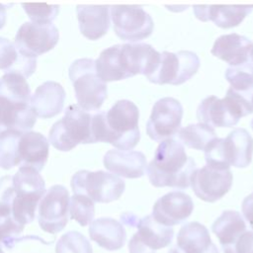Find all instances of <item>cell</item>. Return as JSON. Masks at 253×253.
<instances>
[{
    "mask_svg": "<svg viewBox=\"0 0 253 253\" xmlns=\"http://www.w3.org/2000/svg\"><path fill=\"white\" fill-rule=\"evenodd\" d=\"M160 53L148 43L115 44L101 51L95 60L98 76L104 81H119L136 74L150 76L158 66Z\"/></svg>",
    "mask_w": 253,
    "mask_h": 253,
    "instance_id": "obj_1",
    "label": "cell"
},
{
    "mask_svg": "<svg viewBox=\"0 0 253 253\" xmlns=\"http://www.w3.org/2000/svg\"><path fill=\"white\" fill-rule=\"evenodd\" d=\"M139 112L129 100H119L108 111L92 115L91 131L93 142H109L118 149L130 150L140 138Z\"/></svg>",
    "mask_w": 253,
    "mask_h": 253,
    "instance_id": "obj_2",
    "label": "cell"
},
{
    "mask_svg": "<svg viewBox=\"0 0 253 253\" xmlns=\"http://www.w3.org/2000/svg\"><path fill=\"white\" fill-rule=\"evenodd\" d=\"M196 170V163L186 153L184 145L173 139H165L157 146L153 159L146 166L152 186L186 189Z\"/></svg>",
    "mask_w": 253,
    "mask_h": 253,
    "instance_id": "obj_3",
    "label": "cell"
},
{
    "mask_svg": "<svg viewBox=\"0 0 253 253\" xmlns=\"http://www.w3.org/2000/svg\"><path fill=\"white\" fill-rule=\"evenodd\" d=\"M252 112L251 100L228 88L222 99L214 95L206 97L197 108V118L201 124L211 127H230Z\"/></svg>",
    "mask_w": 253,
    "mask_h": 253,
    "instance_id": "obj_4",
    "label": "cell"
},
{
    "mask_svg": "<svg viewBox=\"0 0 253 253\" xmlns=\"http://www.w3.org/2000/svg\"><path fill=\"white\" fill-rule=\"evenodd\" d=\"M12 181V216L19 224L25 226L35 219L37 206L46 192L45 183L40 172L26 166H20Z\"/></svg>",
    "mask_w": 253,
    "mask_h": 253,
    "instance_id": "obj_5",
    "label": "cell"
},
{
    "mask_svg": "<svg viewBox=\"0 0 253 253\" xmlns=\"http://www.w3.org/2000/svg\"><path fill=\"white\" fill-rule=\"evenodd\" d=\"M253 137L242 127L231 130L225 138L215 137L205 148L207 164L229 168L247 167L252 160Z\"/></svg>",
    "mask_w": 253,
    "mask_h": 253,
    "instance_id": "obj_6",
    "label": "cell"
},
{
    "mask_svg": "<svg viewBox=\"0 0 253 253\" xmlns=\"http://www.w3.org/2000/svg\"><path fill=\"white\" fill-rule=\"evenodd\" d=\"M92 115L78 105H69L63 118L49 130V142L60 151H69L79 143H94L91 131Z\"/></svg>",
    "mask_w": 253,
    "mask_h": 253,
    "instance_id": "obj_7",
    "label": "cell"
},
{
    "mask_svg": "<svg viewBox=\"0 0 253 253\" xmlns=\"http://www.w3.org/2000/svg\"><path fill=\"white\" fill-rule=\"evenodd\" d=\"M78 106L85 111H97L107 98V84L96 72L95 60L78 58L69 67Z\"/></svg>",
    "mask_w": 253,
    "mask_h": 253,
    "instance_id": "obj_8",
    "label": "cell"
},
{
    "mask_svg": "<svg viewBox=\"0 0 253 253\" xmlns=\"http://www.w3.org/2000/svg\"><path fill=\"white\" fill-rule=\"evenodd\" d=\"M74 194L85 195L94 203H111L124 193L126 184L115 174L98 170L77 171L70 182Z\"/></svg>",
    "mask_w": 253,
    "mask_h": 253,
    "instance_id": "obj_9",
    "label": "cell"
},
{
    "mask_svg": "<svg viewBox=\"0 0 253 253\" xmlns=\"http://www.w3.org/2000/svg\"><path fill=\"white\" fill-rule=\"evenodd\" d=\"M200 67L199 56L191 50L163 51L155 71L147 77L154 84L180 85L196 74Z\"/></svg>",
    "mask_w": 253,
    "mask_h": 253,
    "instance_id": "obj_10",
    "label": "cell"
},
{
    "mask_svg": "<svg viewBox=\"0 0 253 253\" xmlns=\"http://www.w3.org/2000/svg\"><path fill=\"white\" fill-rule=\"evenodd\" d=\"M110 11L114 31L123 41L134 42L152 34L153 20L143 8L135 5H115L110 7Z\"/></svg>",
    "mask_w": 253,
    "mask_h": 253,
    "instance_id": "obj_11",
    "label": "cell"
},
{
    "mask_svg": "<svg viewBox=\"0 0 253 253\" xmlns=\"http://www.w3.org/2000/svg\"><path fill=\"white\" fill-rule=\"evenodd\" d=\"M183 116L181 103L172 97L156 101L146 123L147 135L156 141L172 138L180 130Z\"/></svg>",
    "mask_w": 253,
    "mask_h": 253,
    "instance_id": "obj_12",
    "label": "cell"
},
{
    "mask_svg": "<svg viewBox=\"0 0 253 253\" xmlns=\"http://www.w3.org/2000/svg\"><path fill=\"white\" fill-rule=\"evenodd\" d=\"M69 193L62 185L50 187L39 204V224L41 228L50 234L61 231L69 215Z\"/></svg>",
    "mask_w": 253,
    "mask_h": 253,
    "instance_id": "obj_13",
    "label": "cell"
},
{
    "mask_svg": "<svg viewBox=\"0 0 253 253\" xmlns=\"http://www.w3.org/2000/svg\"><path fill=\"white\" fill-rule=\"evenodd\" d=\"M232 180L229 168L206 164L202 168H196L192 174L190 185L199 199L213 203L230 190Z\"/></svg>",
    "mask_w": 253,
    "mask_h": 253,
    "instance_id": "obj_14",
    "label": "cell"
},
{
    "mask_svg": "<svg viewBox=\"0 0 253 253\" xmlns=\"http://www.w3.org/2000/svg\"><path fill=\"white\" fill-rule=\"evenodd\" d=\"M59 39L57 28L52 24L24 23L15 37L18 50L25 56L36 58L52 49Z\"/></svg>",
    "mask_w": 253,
    "mask_h": 253,
    "instance_id": "obj_15",
    "label": "cell"
},
{
    "mask_svg": "<svg viewBox=\"0 0 253 253\" xmlns=\"http://www.w3.org/2000/svg\"><path fill=\"white\" fill-rule=\"evenodd\" d=\"M136 226L137 231L128 241L129 253H155L173 239V228L158 223L151 214L139 219Z\"/></svg>",
    "mask_w": 253,
    "mask_h": 253,
    "instance_id": "obj_16",
    "label": "cell"
},
{
    "mask_svg": "<svg viewBox=\"0 0 253 253\" xmlns=\"http://www.w3.org/2000/svg\"><path fill=\"white\" fill-rule=\"evenodd\" d=\"M192 198L181 191H172L159 198L152 209V217L160 224L172 227L185 221L193 212Z\"/></svg>",
    "mask_w": 253,
    "mask_h": 253,
    "instance_id": "obj_17",
    "label": "cell"
},
{
    "mask_svg": "<svg viewBox=\"0 0 253 253\" xmlns=\"http://www.w3.org/2000/svg\"><path fill=\"white\" fill-rule=\"evenodd\" d=\"M36 120L31 103L16 101L0 94V135L7 131H29Z\"/></svg>",
    "mask_w": 253,
    "mask_h": 253,
    "instance_id": "obj_18",
    "label": "cell"
},
{
    "mask_svg": "<svg viewBox=\"0 0 253 253\" xmlns=\"http://www.w3.org/2000/svg\"><path fill=\"white\" fill-rule=\"evenodd\" d=\"M103 163L115 175L128 179L143 176L147 166L144 154L135 150H108L104 155Z\"/></svg>",
    "mask_w": 253,
    "mask_h": 253,
    "instance_id": "obj_19",
    "label": "cell"
},
{
    "mask_svg": "<svg viewBox=\"0 0 253 253\" xmlns=\"http://www.w3.org/2000/svg\"><path fill=\"white\" fill-rule=\"evenodd\" d=\"M252 42L236 33L218 37L211 50V54L227 62L230 66H240L250 59Z\"/></svg>",
    "mask_w": 253,
    "mask_h": 253,
    "instance_id": "obj_20",
    "label": "cell"
},
{
    "mask_svg": "<svg viewBox=\"0 0 253 253\" xmlns=\"http://www.w3.org/2000/svg\"><path fill=\"white\" fill-rule=\"evenodd\" d=\"M65 91L55 81H46L40 85L31 97V107L37 117L49 119L58 115L64 106Z\"/></svg>",
    "mask_w": 253,
    "mask_h": 253,
    "instance_id": "obj_21",
    "label": "cell"
},
{
    "mask_svg": "<svg viewBox=\"0 0 253 253\" xmlns=\"http://www.w3.org/2000/svg\"><path fill=\"white\" fill-rule=\"evenodd\" d=\"M48 147L49 142L43 134L33 130L23 132L18 144L20 165L41 172L47 161Z\"/></svg>",
    "mask_w": 253,
    "mask_h": 253,
    "instance_id": "obj_22",
    "label": "cell"
},
{
    "mask_svg": "<svg viewBox=\"0 0 253 253\" xmlns=\"http://www.w3.org/2000/svg\"><path fill=\"white\" fill-rule=\"evenodd\" d=\"M253 6L249 5H195L194 14L201 21H212L222 29L238 26L251 13Z\"/></svg>",
    "mask_w": 253,
    "mask_h": 253,
    "instance_id": "obj_23",
    "label": "cell"
},
{
    "mask_svg": "<svg viewBox=\"0 0 253 253\" xmlns=\"http://www.w3.org/2000/svg\"><path fill=\"white\" fill-rule=\"evenodd\" d=\"M77 19L81 34L92 41L102 38L110 28V6L77 5Z\"/></svg>",
    "mask_w": 253,
    "mask_h": 253,
    "instance_id": "obj_24",
    "label": "cell"
},
{
    "mask_svg": "<svg viewBox=\"0 0 253 253\" xmlns=\"http://www.w3.org/2000/svg\"><path fill=\"white\" fill-rule=\"evenodd\" d=\"M177 249L181 253H219L208 228L198 221L188 222L180 228Z\"/></svg>",
    "mask_w": 253,
    "mask_h": 253,
    "instance_id": "obj_25",
    "label": "cell"
},
{
    "mask_svg": "<svg viewBox=\"0 0 253 253\" xmlns=\"http://www.w3.org/2000/svg\"><path fill=\"white\" fill-rule=\"evenodd\" d=\"M89 235L100 247L109 251L121 249L126 240V232L123 224L111 217H100L92 221Z\"/></svg>",
    "mask_w": 253,
    "mask_h": 253,
    "instance_id": "obj_26",
    "label": "cell"
},
{
    "mask_svg": "<svg viewBox=\"0 0 253 253\" xmlns=\"http://www.w3.org/2000/svg\"><path fill=\"white\" fill-rule=\"evenodd\" d=\"M211 231L218 238L223 253H227L237 238L246 231V224L236 211H224L214 220Z\"/></svg>",
    "mask_w": 253,
    "mask_h": 253,
    "instance_id": "obj_27",
    "label": "cell"
},
{
    "mask_svg": "<svg viewBox=\"0 0 253 253\" xmlns=\"http://www.w3.org/2000/svg\"><path fill=\"white\" fill-rule=\"evenodd\" d=\"M37 68V59L23 55L6 38L0 37V69L5 73H18L30 77Z\"/></svg>",
    "mask_w": 253,
    "mask_h": 253,
    "instance_id": "obj_28",
    "label": "cell"
},
{
    "mask_svg": "<svg viewBox=\"0 0 253 253\" xmlns=\"http://www.w3.org/2000/svg\"><path fill=\"white\" fill-rule=\"evenodd\" d=\"M177 136L187 147L205 150L209 143L216 137V134L211 126L199 123L180 128Z\"/></svg>",
    "mask_w": 253,
    "mask_h": 253,
    "instance_id": "obj_29",
    "label": "cell"
},
{
    "mask_svg": "<svg viewBox=\"0 0 253 253\" xmlns=\"http://www.w3.org/2000/svg\"><path fill=\"white\" fill-rule=\"evenodd\" d=\"M225 78L234 92L251 100L253 95V65L251 60L240 66H230L225 71Z\"/></svg>",
    "mask_w": 253,
    "mask_h": 253,
    "instance_id": "obj_30",
    "label": "cell"
},
{
    "mask_svg": "<svg viewBox=\"0 0 253 253\" xmlns=\"http://www.w3.org/2000/svg\"><path fill=\"white\" fill-rule=\"evenodd\" d=\"M24 227L13 218L11 206L0 203V244L12 248L17 242L24 240V237H19Z\"/></svg>",
    "mask_w": 253,
    "mask_h": 253,
    "instance_id": "obj_31",
    "label": "cell"
},
{
    "mask_svg": "<svg viewBox=\"0 0 253 253\" xmlns=\"http://www.w3.org/2000/svg\"><path fill=\"white\" fill-rule=\"evenodd\" d=\"M0 94L16 101L31 103V90L26 78L18 73H5L0 78Z\"/></svg>",
    "mask_w": 253,
    "mask_h": 253,
    "instance_id": "obj_32",
    "label": "cell"
},
{
    "mask_svg": "<svg viewBox=\"0 0 253 253\" xmlns=\"http://www.w3.org/2000/svg\"><path fill=\"white\" fill-rule=\"evenodd\" d=\"M22 133L7 131L0 135V168L8 170L20 165L18 144Z\"/></svg>",
    "mask_w": 253,
    "mask_h": 253,
    "instance_id": "obj_33",
    "label": "cell"
},
{
    "mask_svg": "<svg viewBox=\"0 0 253 253\" xmlns=\"http://www.w3.org/2000/svg\"><path fill=\"white\" fill-rule=\"evenodd\" d=\"M69 215L81 226L88 225L95 215L94 202L85 195L74 194L69 199Z\"/></svg>",
    "mask_w": 253,
    "mask_h": 253,
    "instance_id": "obj_34",
    "label": "cell"
},
{
    "mask_svg": "<svg viewBox=\"0 0 253 253\" xmlns=\"http://www.w3.org/2000/svg\"><path fill=\"white\" fill-rule=\"evenodd\" d=\"M55 253H93L89 240L80 232L72 230L64 233L56 243Z\"/></svg>",
    "mask_w": 253,
    "mask_h": 253,
    "instance_id": "obj_35",
    "label": "cell"
},
{
    "mask_svg": "<svg viewBox=\"0 0 253 253\" xmlns=\"http://www.w3.org/2000/svg\"><path fill=\"white\" fill-rule=\"evenodd\" d=\"M21 5L31 19V22L37 24H50L59 12L58 5L46 3H22Z\"/></svg>",
    "mask_w": 253,
    "mask_h": 253,
    "instance_id": "obj_36",
    "label": "cell"
},
{
    "mask_svg": "<svg viewBox=\"0 0 253 253\" xmlns=\"http://www.w3.org/2000/svg\"><path fill=\"white\" fill-rule=\"evenodd\" d=\"M227 253H253V230L244 231Z\"/></svg>",
    "mask_w": 253,
    "mask_h": 253,
    "instance_id": "obj_37",
    "label": "cell"
},
{
    "mask_svg": "<svg viewBox=\"0 0 253 253\" xmlns=\"http://www.w3.org/2000/svg\"><path fill=\"white\" fill-rule=\"evenodd\" d=\"M242 214L253 229V193L247 196L241 205Z\"/></svg>",
    "mask_w": 253,
    "mask_h": 253,
    "instance_id": "obj_38",
    "label": "cell"
},
{
    "mask_svg": "<svg viewBox=\"0 0 253 253\" xmlns=\"http://www.w3.org/2000/svg\"><path fill=\"white\" fill-rule=\"evenodd\" d=\"M6 18H7L6 6H5L4 4H1V3H0V30L5 26Z\"/></svg>",
    "mask_w": 253,
    "mask_h": 253,
    "instance_id": "obj_39",
    "label": "cell"
},
{
    "mask_svg": "<svg viewBox=\"0 0 253 253\" xmlns=\"http://www.w3.org/2000/svg\"><path fill=\"white\" fill-rule=\"evenodd\" d=\"M168 253H181V252L177 249V247H172V248L169 250Z\"/></svg>",
    "mask_w": 253,
    "mask_h": 253,
    "instance_id": "obj_40",
    "label": "cell"
},
{
    "mask_svg": "<svg viewBox=\"0 0 253 253\" xmlns=\"http://www.w3.org/2000/svg\"><path fill=\"white\" fill-rule=\"evenodd\" d=\"M250 60L253 65V43H252V48H251V52H250Z\"/></svg>",
    "mask_w": 253,
    "mask_h": 253,
    "instance_id": "obj_41",
    "label": "cell"
},
{
    "mask_svg": "<svg viewBox=\"0 0 253 253\" xmlns=\"http://www.w3.org/2000/svg\"><path fill=\"white\" fill-rule=\"evenodd\" d=\"M251 105H252V109H253V95H252V98H251Z\"/></svg>",
    "mask_w": 253,
    "mask_h": 253,
    "instance_id": "obj_42",
    "label": "cell"
},
{
    "mask_svg": "<svg viewBox=\"0 0 253 253\" xmlns=\"http://www.w3.org/2000/svg\"><path fill=\"white\" fill-rule=\"evenodd\" d=\"M251 127H252V129H253V120L251 121Z\"/></svg>",
    "mask_w": 253,
    "mask_h": 253,
    "instance_id": "obj_43",
    "label": "cell"
},
{
    "mask_svg": "<svg viewBox=\"0 0 253 253\" xmlns=\"http://www.w3.org/2000/svg\"><path fill=\"white\" fill-rule=\"evenodd\" d=\"M0 253H4V251H3L2 248H1V246H0Z\"/></svg>",
    "mask_w": 253,
    "mask_h": 253,
    "instance_id": "obj_44",
    "label": "cell"
}]
</instances>
